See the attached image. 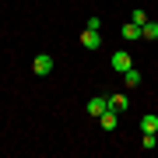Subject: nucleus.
I'll return each instance as SVG.
<instances>
[{"label":"nucleus","mask_w":158,"mask_h":158,"mask_svg":"<svg viewBox=\"0 0 158 158\" xmlns=\"http://www.w3.org/2000/svg\"><path fill=\"white\" fill-rule=\"evenodd\" d=\"M85 109H88V116H95V119H98V116H102V113L109 109V98L95 95V98H88V106H85Z\"/></svg>","instance_id":"obj_3"},{"label":"nucleus","mask_w":158,"mask_h":158,"mask_svg":"<svg viewBox=\"0 0 158 158\" xmlns=\"http://www.w3.org/2000/svg\"><path fill=\"white\" fill-rule=\"evenodd\" d=\"M85 28H95V32H102V18H98V14H91V18H88V25H85Z\"/></svg>","instance_id":"obj_12"},{"label":"nucleus","mask_w":158,"mask_h":158,"mask_svg":"<svg viewBox=\"0 0 158 158\" xmlns=\"http://www.w3.org/2000/svg\"><path fill=\"white\" fill-rule=\"evenodd\" d=\"M127 106H130V102H127V95H109V109H113V113H123Z\"/></svg>","instance_id":"obj_8"},{"label":"nucleus","mask_w":158,"mask_h":158,"mask_svg":"<svg viewBox=\"0 0 158 158\" xmlns=\"http://www.w3.org/2000/svg\"><path fill=\"white\" fill-rule=\"evenodd\" d=\"M81 46H85V49H98V46H102V35L95 28H85V32H81Z\"/></svg>","instance_id":"obj_4"},{"label":"nucleus","mask_w":158,"mask_h":158,"mask_svg":"<svg viewBox=\"0 0 158 158\" xmlns=\"http://www.w3.org/2000/svg\"><path fill=\"white\" fill-rule=\"evenodd\" d=\"M130 67H134V60H130V53H127V49H116V53H113V70L127 74Z\"/></svg>","instance_id":"obj_2"},{"label":"nucleus","mask_w":158,"mask_h":158,"mask_svg":"<svg viewBox=\"0 0 158 158\" xmlns=\"http://www.w3.org/2000/svg\"><path fill=\"white\" fill-rule=\"evenodd\" d=\"M98 123H102V130H106V134H113V130H116V123H119V113H113V109H106V113L98 116Z\"/></svg>","instance_id":"obj_6"},{"label":"nucleus","mask_w":158,"mask_h":158,"mask_svg":"<svg viewBox=\"0 0 158 158\" xmlns=\"http://www.w3.org/2000/svg\"><path fill=\"white\" fill-rule=\"evenodd\" d=\"M119 39H127V42H137V39H144V35H141V25L127 21L123 28H119Z\"/></svg>","instance_id":"obj_5"},{"label":"nucleus","mask_w":158,"mask_h":158,"mask_svg":"<svg viewBox=\"0 0 158 158\" xmlns=\"http://www.w3.org/2000/svg\"><path fill=\"white\" fill-rule=\"evenodd\" d=\"M141 130H144V134H158V116H151V113H148V116L141 119Z\"/></svg>","instance_id":"obj_9"},{"label":"nucleus","mask_w":158,"mask_h":158,"mask_svg":"<svg viewBox=\"0 0 158 158\" xmlns=\"http://www.w3.org/2000/svg\"><path fill=\"white\" fill-rule=\"evenodd\" d=\"M130 21H134V25H141V28H144V25H148V14L141 11V7H137V11L130 14Z\"/></svg>","instance_id":"obj_11"},{"label":"nucleus","mask_w":158,"mask_h":158,"mask_svg":"<svg viewBox=\"0 0 158 158\" xmlns=\"http://www.w3.org/2000/svg\"><path fill=\"white\" fill-rule=\"evenodd\" d=\"M141 81H144V74L137 70V67H130V70L123 74V85H127V91H130V88H141Z\"/></svg>","instance_id":"obj_7"},{"label":"nucleus","mask_w":158,"mask_h":158,"mask_svg":"<svg viewBox=\"0 0 158 158\" xmlns=\"http://www.w3.org/2000/svg\"><path fill=\"white\" fill-rule=\"evenodd\" d=\"M155 144H158L155 134H144V137H141V148H155Z\"/></svg>","instance_id":"obj_13"},{"label":"nucleus","mask_w":158,"mask_h":158,"mask_svg":"<svg viewBox=\"0 0 158 158\" xmlns=\"http://www.w3.org/2000/svg\"><path fill=\"white\" fill-rule=\"evenodd\" d=\"M32 70L39 74V77H49V74H53V56H49V53H39V56L32 60Z\"/></svg>","instance_id":"obj_1"},{"label":"nucleus","mask_w":158,"mask_h":158,"mask_svg":"<svg viewBox=\"0 0 158 158\" xmlns=\"http://www.w3.org/2000/svg\"><path fill=\"white\" fill-rule=\"evenodd\" d=\"M141 35H144V39H151V42H158V21H148L144 28H141Z\"/></svg>","instance_id":"obj_10"}]
</instances>
